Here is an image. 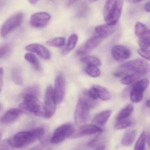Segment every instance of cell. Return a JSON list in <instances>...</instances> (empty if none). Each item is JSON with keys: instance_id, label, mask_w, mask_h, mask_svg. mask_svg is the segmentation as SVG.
<instances>
[{"instance_id": "1", "label": "cell", "mask_w": 150, "mask_h": 150, "mask_svg": "<svg viewBox=\"0 0 150 150\" xmlns=\"http://www.w3.org/2000/svg\"><path fill=\"white\" fill-rule=\"evenodd\" d=\"M45 130L42 127L33 129L28 131L18 132L11 138L8 139L9 143L13 149L25 147L35 143L43 137Z\"/></svg>"}, {"instance_id": "2", "label": "cell", "mask_w": 150, "mask_h": 150, "mask_svg": "<svg viewBox=\"0 0 150 150\" xmlns=\"http://www.w3.org/2000/svg\"><path fill=\"white\" fill-rule=\"evenodd\" d=\"M21 109L38 117H44V107L36 95L23 94V102L19 105Z\"/></svg>"}, {"instance_id": "3", "label": "cell", "mask_w": 150, "mask_h": 150, "mask_svg": "<svg viewBox=\"0 0 150 150\" xmlns=\"http://www.w3.org/2000/svg\"><path fill=\"white\" fill-rule=\"evenodd\" d=\"M120 67L122 70L133 72L142 76L147 74L149 71V63L142 59H136L131 61L126 62L122 64Z\"/></svg>"}, {"instance_id": "4", "label": "cell", "mask_w": 150, "mask_h": 150, "mask_svg": "<svg viewBox=\"0 0 150 150\" xmlns=\"http://www.w3.org/2000/svg\"><path fill=\"white\" fill-rule=\"evenodd\" d=\"M91 107L83 98H80L78 100L74 113V120L76 125H81L89 118V109Z\"/></svg>"}, {"instance_id": "5", "label": "cell", "mask_w": 150, "mask_h": 150, "mask_svg": "<svg viewBox=\"0 0 150 150\" xmlns=\"http://www.w3.org/2000/svg\"><path fill=\"white\" fill-rule=\"evenodd\" d=\"M74 126L71 123H65L59 126L53 133L51 138V143L59 144L74 134Z\"/></svg>"}, {"instance_id": "6", "label": "cell", "mask_w": 150, "mask_h": 150, "mask_svg": "<svg viewBox=\"0 0 150 150\" xmlns=\"http://www.w3.org/2000/svg\"><path fill=\"white\" fill-rule=\"evenodd\" d=\"M149 79H143L137 80V81L133 85L131 91L130 92V100L133 103H139L143 100L144 92L149 86Z\"/></svg>"}, {"instance_id": "7", "label": "cell", "mask_w": 150, "mask_h": 150, "mask_svg": "<svg viewBox=\"0 0 150 150\" xmlns=\"http://www.w3.org/2000/svg\"><path fill=\"white\" fill-rule=\"evenodd\" d=\"M23 13H18L7 18L1 25L0 29V36L1 38H5L13 29L20 26L23 21Z\"/></svg>"}, {"instance_id": "8", "label": "cell", "mask_w": 150, "mask_h": 150, "mask_svg": "<svg viewBox=\"0 0 150 150\" xmlns=\"http://www.w3.org/2000/svg\"><path fill=\"white\" fill-rule=\"evenodd\" d=\"M44 117L49 119L54 115L57 109V102L53 92V87L48 86L45 90L44 99Z\"/></svg>"}, {"instance_id": "9", "label": "cell", "mask_w": 150, "mask_h": 150, "mask_svg": "<svg viewBox=\"0 0 150 150\" xmlns=\"http://www.w3.org/2000/svg\"><path fill=\"white\" fill-rule=\"evenodd\" d=\"M65 79L63 75H58L54 81V87L53 88V92H54V95L57 103H60L63 100L65 95Z\"/></svg>"}, {"instance_id": "10", "label": "cell", "mask_w": 150, "mask_h": 150, "mask_svg": "<svg viewBox=\"0 0 150 150\" xmlns=\"http://www.w3.org/2000/svg\"><path fill=\"white\" fill-rule=\"evenodd\" d=\"M87 97L90 99L96 100H108L111 98V94L108 89L100 85H94L87 91Z\"/></svg>"}, {"instance_id": "11", "label": "cell", "mask_w": 150, "mask_h": 150, "mask_svg": "<svg viewBox=\"0 0 150 150\" xmlns=\"http://www.w3.org/2000/svg\"><path fill=\"white\" fill-rule=\"evenodd\" d=\"M51 15L46 12H38L30 17V24L35 28L45 27L51 20Z\"/></svg>"}, {"instance_id": "12", "label": "cell", "mask_w": 150, "mask_h": 150, "mask_svg": "<svg viewBox=\"0 0 150 150\" xmlns=\"http://www.w3.org/2000/svg\"><path fill=\"white\" fill-rule=\"evenodd\" d=\"M102 40V38L98 37V35L89 38V39L88 40H86L80 48H78L77 54L79 56H81V57L86 55V54H89L91 51H92V50L95 49V48H97V47L100 45V43L101 42Z\"/></svg>"}, {"instance_id": "13", "label": "cell", "mask_w": 150, "mask_h": 150, "mask_svg": "<svg viewBox=\"0 0 150 150\" xmlns=\"http://www.w3.org/2000/svg\"><path fill=\"white\" fill-rule=\"evenodd\" d=\"M111 56L117 61H125L130 58L131 52L130 49L124 45H116L111 48Z\"/></svg>"}, {"instance_id": "14", "label": "cell", "mask_w": 150, "mask_h": 150, "mask_svg": "<svg viewBox=\"0 0 150 150\" xmlns=\"http://www.w3.org/2000/svg\"><path fill=\"white\" fill-rule=\"evenodd\" d=\"M25 49L29 52L36 54L44 59H49L51 58V54L47 48L40 43H31L25 47Z\"/></svg>"}, {"instance_id": "15", "label": "cell", "mask_w": 150, "mask_h": 150, "mask_svg": "<svg viewBox=\"0 0 150 150\" xmlns=\"http://www.w3.org/2000/svg\"><path fill=\"white\" fill-rule=\"evenodd\" d=\"M24 111L19 108H11L4 113V115L1 117L0 122L2 124H9L16 121L18 117L23 115Z\"/></svg>"}, {"instance_id": "16", "label": "cell", "mask_w": 150, "mask_h": 150, "mask_svg": "<svg viewBox=\"0 0 150 150\" xmlns=\"http://www.w3.org/2000/svg\"><path fill=\"white\" fill-rule=\"evenodd\" d=\"M103 130L100 127H98L97 125L88 124L85 125L81 126L78 130L76 135L73 136V137H79V136H90V135L97 134V133H102Z\"/></svg>"}, {"instance_id": "17", "label": "cell", "mask_w": 150, "mask_h": 150, "mask_svg": "<svg viewBox=\"0 0 150 150\" xmlns=\"http://www.w3.org/2000/svg\"><path fill=\"white\" fill-rule=\"evenodd\" d=\"M123 4H124V0H118L117 4L115 9L112 12L110 16L105 18V21L108 25H116V23L120 20L121 16L122 11Z\"/></svg>"}, {"instance_id": "18", "label": "cell", "mask_w": 150, "mask_h": 150, "mask_svg": "<svg viewBox=\"0 0 150 150\" xmlns=\"http://www.w3.org/2000/svg\"><path fill=\"white\" fill-rule=\"evenodd\" d=\"M115 25H108L107 23L98 25L95 28V33L102 39H105V38L109 37L115 32Z\"/></svg>"}, {"instance_id": "19", "label": "cell", "mask_w": 150, "mask_h": 150, "mask_svg": "<svg viewBox=\"0 0 150 150\" xmlns=\"http://www.w3.org/2000/svg\"><path fill=\"white\" fill-rule=\"evenodd\" d=\"M112 114V111L106 110L100 112L93 118V122L97 125H104Z\"/></svg>"}, {"instance_id": "20", "label": "cell", "mask_w": 150, "mask_h": 150, "mask_svg": "<svg viewBox=\"0 0 150 150\" xmlns=\"http://www.w3.org/2000/svg\"><path fill=\"white\" fill-rule=\"evenodd\" d=\"M78 39H79V38H78V35L76 34L73 33L72 35H70L69 36L68 40H67V43H66V45H64L65 46H64V49L62 50V54L63 55H67L70 51H73L76 48V44L78 42Z\"/></svg>"}, {"instance_id": "21", "label": "cell", "mask_w": 150, "mask_h": 150, "mask_svg": "<svg viewBox=\"0 0 150 150\" xmlns=\"http://www.w3.org/2000/svg\"><path fill=\"white\" fill-rule=\"evenodd\" d=\"M136 137V130L134 129L128 130L123 136L121 144L124 146H129L134 142Z\"/></svg>"}, {"instance_id": "22", "label": "cell", "mask_w": 150, "mask_h": 150, "mask_svg": "<svg viewBox=\"0 0 150 150\" xmlns=\"http://www.w3.org/2000/svg\"><path fill=\"white\" fill-rule=\"evenodd\" d=\"M133 110H134V107H133V104H128V105H127L119 112L118 115H117V119H116L117 121H120V120H123L127 119L130 115H131Z\"/></svg>"}, {"instance_id": "23", "label": "cell", "mask_w": 150, "mask_h": 150, "mask_svg": "<svg viewBox=\"0 0 150 150\" xmlns=\"http://www.w3.org/2000/svg\"><path fill=\"white\" fill-rule=\"evenodd\" d=\"M117 1H118V0H106L105 1V4L103 8L104 19L108 18L112 13V12L115 9L116 6H117Z\"/></svg>"}, {"instance_id": "24", "label": "cell", "mask_w": 150, "mask_h": 150, "mask_svg": "<svg viewBox=\"0 0 150 150\" xmlns=\"http://www.w3.org/2000/svg\"><path fill=\"white\" fill-rule=\"evenodd\" d=\"M81 62L86 65H95L99 67L101 65V61L99 58L94 56H83L81 59Z\"/></svg>"}, {"instance_id": "25", "label": "cell", "mask_w": 150, "mask_h": 150, "mask_svg": "<svg viewBox=\"0 0 150 150\" xmlns=\"http://www.w3.org/2000/svg\"><path fill=\"white\" fill-rule=\"evenodd\" d=\"M142 76V75L137 73H130V74L125 75L121 79V83L124 85H130L134 83L136 81L139 80V78Z\"/></svg>"}, {"instance_id": "26", "label": "cell", "mask_w": 150, "mask_h": 150, "mask_svg": "<svg viewBox=\"0 0 150 150\" xmlns=\"http://www.w3.org/2000/svg\"><path fill=\"white\" fill-rule=\"evenodd\" d=\"M65 38L63 37H57V38H52L46 41L45 44L48 46L51 47H62L65 45Z\"/></svg>"}, {"instance_id": "27", "label": "cell", "mask_w": 150, "mask_h": 150, "mask_svg": "<svg viewBox=\"0 0 150 150\" xmlns=\"http://www.w3.org/2000/svg\"><path fill=\"white\" fill-rule=\"evenodd\" d=\"M149 29L143 35L139 37V45L142 49H149Z\"/></svg>"}, {"instance_id": "28", "label": "cell", "mask_w": 150, "mask_h": 150, "mask_svg": "<svg viewBox=\"0 0 150 150\" xmlns=\"http://www.w3.org/2000/svg\"><path fill=\"white\" fill-rule=\"evenodd\" d=\"M85 72L89 76L92 78H98L100 76L101 71L98 67L95 65H86Z\"/></svg>"}, {"instance_id": "29", "label": "cell", "mask_w": 150, "mask_h": 150, "mask_svg": "<svg viewBox=\"0 0 150 150\" xmlns=\"http://www.w3.org/2000/svg\"><path fill=\"white\" fill-rule=\"evenodd\" d=\"M24 59L26 61H27L29 64H31L32 65H33L34 67L36 69L39 70L40 69V63L38 61V58L35 57V54L32 52H28L26 53L24 55Z\"/></svg>"}, {"instance_id": "30", "label": "cell", "mask_w": 150, "mask_h": 150, "mask_svg": "<svg viewBox=\"0 0 150 150\" xmlns=\"http://www.w3.org/2000/svg\"><path fill=\"white\" fill-rule=\"evenodd\" d=\"M146 135L144 131L142 132L141 133L140 136H139V139H138L137 142L136 144L134 149L135 150H143L144 149L145 146H146Z\"/></svg>"}, {"instance_id": "31", "label": "cell", "mask_w": 150, "mask_h": 150, "mask_svg": "<svg viewBox=\"0 0 150 150\" xmlns=\"http://www.w3.org/2000/svg\"><path fill=\"white\" fill-rule=\"evenodd\" d=\"M148 30H149V29L146 26V25L142 23V22H137L135 25V34L138 38L146 33Z\"/></svg>"}, {"instance_id": "32", "label": "cell", "mask_w": 150, "mask_h": 150, "mask_svg": "<svg viewBox=\"0 0 150 150\" xmlns=\"http://www.w3.org/2000/svg\"><path fill=\"white\" fill-rule=\"evenodd\" d=\"M131 121L127 120V119L123 120H120V121H117V123L114 125V128L116 130H123V129L127 128L128 127H130L131 125Z\"/></svg>"}, {"instance_id": "33", "label": "cell", "mask_w": 150, "mask_h": 150, "mask_svg": "<svg viewBox=\"0 0 150 150\" xmlns=\"http://www.w3.org/2000/svg\"><path fill=\"white\" fill-rule=\"evenodd\" d=\"M12 79H13V81L16 84L18 85V86H21V85L23 84V79H22L20 71L18 70L15 69V70H13V73H12Z\"/></svg>"}, {"instance_id": "34", "label": "cell", "mask_w": 150, "mask_h": 150, "mask_svg": "<svg viewBox=\"0 0 150 150\" xmlns=\"http://www.w3.org/2000/svg\"><path fill=\"white\" fill-rule=\"evenodd\" d=\"M10 51H11V47L9 45H4L0 47V59L8 55Z\"/></svg>"}, {"instance_id": "35", "label": "cell", "mask_w": 150, "mask_h": 150, "mask_svg": "<svg viewBox=\"0 0 150 150\" xmlns=\"http://www.w3.org/2000/svg\"><path fill=\"white\" fill-rule=\"evenodd\" d=\"M138 54L141 57H143L144 59H146V61H149V49H142V48H139V49H138Z\"/></svg>"}, {"instance_id": "36", "label": "cell", "mask_w": 150, "mask_h": 150, "mask_svg": "<svg viewBox=\"0 0 150 150\" xmlns=\"http://www.w3.org/2000/svg\"><path fill=\"white\" fill-rule=\"evenodd\" d=\"M88 10V7L85 3H83V4L80 6L79 10H78V16L79 17H82V16H85L86 14V12Z\"/></svg>"}, {"instance_id": "37", "label": "cell", "mask_w": 150, "mask_h": 150, "mask_svg": "<svg viewBox=\"0 0 150 150\" xmlns=\"http://www.w3.org/2000/svg\"><path fill=\"white\" fill-rule=\"evenodd\" d=\"M13 149V148H12L11 146H10L8 139H5V140H4L3 142H0V149L5 150V149Z\"/></svg>"}, {"instance_id": "38", "label": "cell", "mask_w": 150, "mask_h": 150, "mask_svg": "<svg viewBox=\"0 0 150 150\" xmlns=\"http://www.w3.org/2000/svg\"><path fill=\"white\" fill-rule=\"evenodd\" d=\"M24 94H32V95H37L38 94V89L37 86H32L29 87L25 91Z\"/></svg>"}, {"instance_id": "39", "label": "cell", "mask_w": 150, "mask_h": 150, "mask_svg": "<svg viewBox=\"0 0 150 150\" xmlns=\"http://www.w3.org/2000/svg\"><path fill=\"white\" fill-rule=\"evenodd\" d=\"M3 81H4V70L2 67H0V94L2 90Z\"/></svg>"}, {"instance_id": "40", "label": "cell", "mask_w": 150, "mask_h": 150, "mask_svg": "<svg viewBox=\"0 0 150 150\" xmlns=\"http://www.w3.org/2000/svg\"><path fill=\"white\" fill-rule=\"evenodd\" d=\"M144 10H146L147 13H149V12H150V2H149V1H147V2L145 4Z\"/></svg>"}, {"instance_id": "41", "label": "cell", "mask_w": 150, "mask_h": 150, "mask_svg": "<svg viewBox=\"0 0 150 150\" xmlns=\"http://www.w3.org/2000/svg\"><path fill=\"white\" fill-rule=\"evenodd\" d=\"M76 1H77V0H67V6L72 5V4H74V3L76 2Z\"/></svg>"}, {"instance_id": "42", "label": "cell", "mask_w": 150, "mask_h": 150, "mask_svg": "<svg viewBox=\"0 0 150 150\" xmlns=\"http://www.w3.org/2000/svg\"><path fill=\"white\" fill-rule=\"evenodd\" d=\"M4 4H5V0H0V10L2 8Z\"/></svg>"}, {"instance_id": "43", "label": "cell", "mask_w": 150, "mask_h": 150, "mask_svg": "<svg viewBox=\"0 0 150 150\" xmlns=\"http://www.w3.org/2000/svg\"><path fill=\"white\" fill-rule=\"evenodd\" d=\"M28 1H29V2L31 4H35L39 0H28Z\"/></svg>"}, {"instance_id": "44", "label": "cell", "mask_w": 150, "mask_h": 150, "mask_svg": "<svg viewBox=\"0 0 150 150\" xmlns=\"http://www.w3.org/2000/svg\"><path fill=\"white\" fill-rule=\"evenodd\" d=\"M132 1H133V3H139L143 1V0H132Z\"/></svg>"}, {"instance_id": "45", "label": "cell", "mask_w": 150, "mask_h": 150, "mask_svg": "<svg viewBox=\"0 0 150 150\" xmlns=\"http://www.w3.org/2000/svg\"><path fill=\"white\" fill-rule=\"evenodd\" d=\"M149 103H150L149 100H148L146 101V106L148 107V108H149Z\"/></svg>"}, {"instance_id": "46", "label": "cell", "mask_w": 150, "mask_h": 150, "mask_svg": "<svg viewBox=\"0 0 150 150\" xmlns=\"http://www.w3.org/2000/svg\"><path fill=\"white\" fill-rule=\"evenodd\" d=\"M88 1H89V2H91V3H93V2H95V1H97L98 0H88Z\"/></svg>"}, {"instance_id": "47", "label": "cell", "mask_w": 150, "mask_h": 150, "mask_svg": "<svg viewBox=\"0 0 150 150\" xmlns=\"http://www.w3.org/2000/svg\"><path fill=\"white\" fill-rule=\"evenodd\" d=\"M1 108H2V105H1V103H0V111L1 110Z\"/></svg>"}, {"instance_id": "48", "label": "cell", "mask_w": 150, "mask_h": 150, "mask_svg": "<svg viewBox=\"0 0 150 150\" xmlns=\"http://www.w3.org/2000/svg\"><path fill=\"white\" fill-rule=\"evenodd\" d=\"M1 142V133H0V142Z\"/></svg>"}]
</instances>
